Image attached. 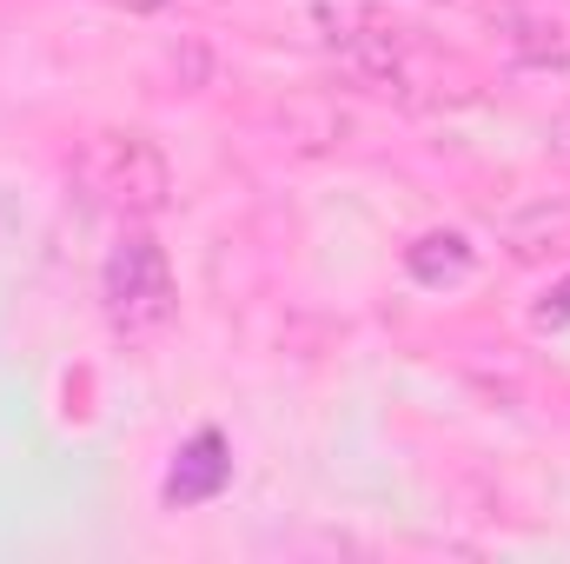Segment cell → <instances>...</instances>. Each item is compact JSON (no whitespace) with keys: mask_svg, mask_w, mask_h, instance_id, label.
I'll list each match as a JSON object with an SVG mask.
<instances>
[{"mask_svg":"<svg viewBox=\"0 0 570 564\" xmlns=\"http://www.w3.org/2000/svg\"><path fill=\"white\" fill-rule=\"evenodd\" d=\"M67 179H73L80 206L114 213L120 226H146L166 206V193H173L166 153L146 140V134H94V140H80Z\"/></svg>","mask_w":570,"mask_h":564,"instance_id":"6da1fadb","label":"cell"},{"mask_svg":"<svg viewBox=\"0 0 570 564\" xmlns=\"http://www.w3.org/2000/svg\"><path fill=\"white\" fill-rule=\"evenodd\" d=\"M100 305H107V325L120 339H153V332L173 325L179 285H173V266H166V246L146 226H127L120 246L107 253V266H100Z\"/></svg>","mask_w":570,"mask_h":564,"instance_id":"7a4b0ae2","label":"cell"},{"mask_svg":"<svg viewBox=\"0 0 570 564\" xmlns=\"http://www.w3.org/2000/svg\"><path fill=\"white\" fill-rule=\"evenodd\" d=\"M312 20L325 47L345 60V74H358L379 94H405V33L385 20L379 0H312Z\"/></svg>","mask_w":570,"mask_h":564,"instance_id":"3957f363","label":"cell"},{"mask_svg":"<svg viewBox=\"0 0 570 564\" xmlns=\"http://www.w3.org/2000/svg\"><path fill=\"white\" fill-rule=\"evenodd\" d=\"M226 478H233L226 438H219V431H193L186 451H179L173 471H166V505H206V498H219Z\"/></svg>","mask_w":570,"mask_h":564,"instance_id":"277c9868","label":"cell"},{"mask_svg":"<svg viewBox=\"0 0 570 564\" xmlns=\"http://www.w3.org/2000/svg\"><path fill=\"white\" fill-rule=\"evenodd\" d=\"M491 20L511 33V47L524 60L564 67V40H558V20H551V0H491Z\"/></svg>","mask_w":570,"mask_h":564,"instance_id":"5b68a950","label":"cell"},{"mask_svg":"<svg viewBox=\"0 0 570 564\" xmlns=\"http://www.w3.org/2000/svg\"><path fill=\"white\" fill-rule=\"evenodd\" d=\"M405 273L419 285H458L471 273L464 233H425V240H412V246H405Z\"/></svg>","mask_w":570,"mask_h":564,"instance_id":"8992f818","label":"cell"},{"mask_svg":"<svg viewBox=\"0 0 570 564\" xmlns=\"http://www.w3.org/2000/svg\"><path fill=\"white\" fill-rule=\"evenodd\" d=\"M531 325H538V332H564V325H570V273L551 285L538 305H531Z\"/></svg>","mask_w":570,"mask_h":564,"instance_id":"52a82bcc","label":"cell"},{"mask_svg":"<svg viewBox=\"0 0 570 564\" xmlns=\"http://www.w3.org/2000/svg\"><path fill=\"white\" fill-rule=\"evenodd\" d=\"M114 7H127V13H159L166 0H114Z\"/></svg>","mask_w":570,"mask_h":564,"instance_id":"ba28073f","label":"cell"}]
</instances>
